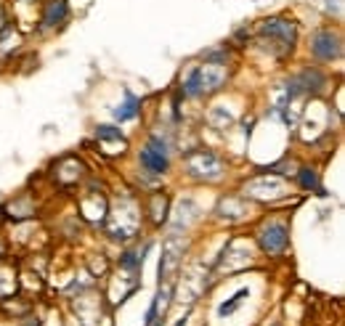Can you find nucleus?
Segmentation results:
<instances>
[{
    "label": "nucleus",
    "instance_id": "7ed1b4c3",
    "mask_svg": "<svg viewBox=\"0 0 345 326\" xmlns=\"http://www.w3.org/2000/svg\"><path fill=\"white\" fill-rule=\"evenodd\" d=\"M308 50L316 61H335L343 53V37L332 30H319L311 35Z\"/></svg>",
    "mask_w": 345,
    "mask_h": 326
},
{
    "label": "nucleus",
    "instance_id": "39448f33",
    "mask_svg": "<svg viewBox=\"0 0 345 326\" xmlns=\"http://www.w3.org/2000/svg\"><path fill=\"white\" fill-rule=\"evenodd\" d=\"M242 191H245V196H252V199H276V196H284L287 194V183L281 181V178H252L250 183H245L242 186Z\"/></svg>",
    "mask_w": 345,
    "mask_h": 326
},
{
    "label": "nucleus",
    "instance_id": "20e7f679",
    "mask_svg": "<svg viewBox=\"0 0 345 326\" xmlns=\"http://www.w3.org/2000/svg\"><path fill=\"white\" fill-rule=\"evenodd\" d=\"M260 35L268 37L271 43H279L284 50H292L297 40L295 21H290V19H263L260 21Z\"/></svg>",
    "mask_w": 345,
    "mask_h": 326
},
{
    "label": "nucleus",
    "instance_id": "423d86ee",
    "mask_svg": "<svg viewBox=\"0 0 345 326\" xmlns=\"http://www.w3.org/2000/svg\"><path fill=\"white\" fill-rule=\"evenodd\" d=\"M66 19H69V3H66V0H48L45 14H43V27L45 30L61 27Z\"/></svg>",
    "mask_w": 345,
    "mask_h": 326
},
{
    "label": "nucleus",
    "instance_id": "f257e3e1",
    "mask_svg": "<svg viewBox=\"0 0 345 326\" xmlns=\"http://www.w3.org/2000/svg\"><path fill=\"white\" fill-rule=\"evenodd\" d=\"M255 241L265 257H281L290 247V223L281 217H271L255 231Z\"/></svg>",
    "mask_w": 345,
    "mask_h": 326
},
{
    "label": "nucleus",
    "instance_id": "9d476101",
    "mask_svg": "<svg viewBox=\"0 0 345 326\" xmlns=\"http://www.w3.org/2000/svg\"><path fill=\"white\" fill-rule=\"evenodd\" d=\"M96 138L99 140H125L122 130L117 125H99L96 127Z\"/></svg>",
    "mask_w": 345,
    "mask_h": 326
},
{
    "label": "nucleus",
    "instance_id": "f03ea898",
    "mask_svg": "<svg viewBox=\"0 0 345 326\" xmlns=\"http://www.w3.org/2000/svg\"><path fill=\"white\" fill-rule=\"evenodd\" d=\"M138 162L151 175H165V172L170 170V149H167V143L162 138L151 136L149 143L138 151Z\"/></svg>",
    "mask_w": 345,
    "mask_h": 326
},
{
    "label": "nucleus",
    "instance_id": "1a4fd4ad",
    "mask_svg": "<svg viewBox=\"0 0 345 326\" xmlns=\"http://www.w3.org/2000/svg\"><path fill=\"white\" fill-rule=\"evenodd\" d=\"M247 297H250V286H242V289H236L234 295L229 297V300L220 302V305H218V318H229V316H234V313L239 310L242 302H247Z\"/></svg>",
    "mask_w": 345,
    "mask_h": 326
},
{
    "label": "nucleus",
    "instance_id": "6e6552de",
    "mask_svg": "<svg viewBox=\"0 0 345 326\" xmlns=\"http://www.w3.org/2000/svg\"><path fill=\"white\" fill-rule=\"evenodd\" d=\"M295 178H297V186H300L303 191H316V194H324V191H321V181H319V170H316V167H311V165L297 167Z\"/></svg>",
    "mask_w": 345,
    "mask_h": 326
},
{
    "label": "nucleus",
    "instance_id": "0eeeda50",
    "mask_svg": "<svg viewBox=\"0 0 345 326\" xmlns=\"http://www.w3.org/2000/svg\"><path fill=\"white\" fill-rule=\"evenodd\" d=\"M112 114H115L117 122H130V120H135V117L141 114V98H138V95H133V93L125 88V104L117 106V109H112Z\"/></svg>",
    "mask_w": 345,
    "mask_h": 326
}]
</instances>
